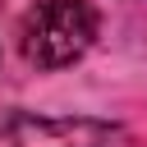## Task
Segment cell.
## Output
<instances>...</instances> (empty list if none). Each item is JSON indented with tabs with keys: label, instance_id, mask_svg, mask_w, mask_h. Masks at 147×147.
Listing matches in <instances>:
<instances>
[{
	"label": "cell",
	"instance_id": "2",
	"mask_svg": "<svg viewBox=\"0 0 147 147\" xmlns=\"http://www.w3.org/2000/svg\"><path fill=\"white\" fill-rule=\"evenodd\" d=\"M0 147H124V129L87 115H28L0 110Z\"/></svg>",
	"mask_w": 147,
	"mask_h": 147
},
{
	"label": "cell",
	"instance_id": "1",
	"mask_svg": "<svg viewBox=\"0 0 147 147\" xmlns=\"http://www.w3.org/2000/svg\"><path fill=\"white\" fill-rule=\"evenodd\" d=\"M92 41H96V9L87 0H37L18 28V51L37 69H64Z\"/></svg>",
	"mask_w": 147,
	"mask_h": 147
}]
</instances>
